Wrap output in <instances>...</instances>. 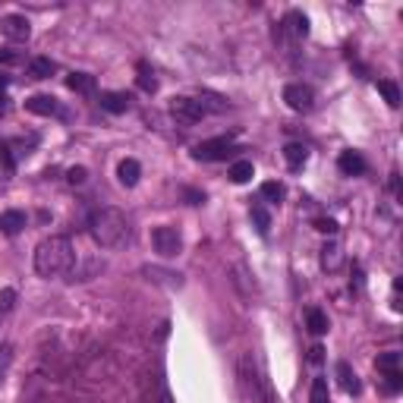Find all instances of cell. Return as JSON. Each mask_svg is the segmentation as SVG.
<instances>
[{"label":"cell","instance_id":"cb8c5ba5","mask_svg":"<svg viewBox=\"0 0 403 403\" xmlns=\"http://www.w3.org/2000/svg\"><path fill=\"white\" fill-rule=\"evenodd\" d=\"M284 158H287V164H290L293 170H299V167L306 164V158H309V149L306 145H299V142H290L284 149Z\"/></svg>","mask_w":403,"mask_h":403},{"label":"cell","instance_id":"3957f363","mask_svg":"<svg viewBox=\"0 0 403 403\" xmlns=\"http://www.w3.org/2000/svg\"><path fill=\"white\" fill-rule=\"evenodd\" d=\"M237 378H240V388L243 394L249 397L252 403H278V394H274V385L271 378L265 375L261 362L255 359L252 353H243L237 362Z\"/></svg>","mask_w":403,"mask_h":403},{"label":"cell","instance_id":"ffe728a7","mask_svg":"<svg viewBox=\"0 0 403 403\" xmlns=\"http://www.w3.org/2000/svg\"><path fill=\"white\" fill-rule=\"evenodd\" d=\"M227 177H230V183H249V180L255 177L252 161H237V164H230Z\"/></svg>","mask_w":403,"mask_h":403},{"label":"cell","instance_id":"4fadbf2b","mask_svg":"<svg viewBox=\"0 0 403 403\" xmlns=\"http://www.w3.org/2000/svg\"><path fill=\"white\" fill-rule=\"evenodd\" d=\"M25 224H29L25 211H16V208H10V211L0 214V233H6V237H16V233H23Z\"/></svg>","mask_w":403,"mask_h":403},{"label":"cell","instance_id":"603a6c76","mask_svg":"<svg viewBox=\"0 0 403 403\" xmlns=\"http://www.w3.org/2000/svg\"><path fill=\"white\" fill-rule=\"evenodd\" d=\"M16 290H13V287H4V290H0V328L6 325V318H10L13 315V309H16Z\"/></svg>","mask_w":403,"mask_h":403},{"label":"cell","instance_id":"7402d4cb","mask_svg":"<svg viewBox=\"0 0 403 403\" xmlns=\"http://www.w3.org/2000/svg\"><path fill=\"white\" fill-rule=\"evenodd\" d=\"M375 368H378L381 375H397L400 372V353H394V350L381 353L378 359H375Z\"/></svg>","mask_w":403,"mask_h":403},{"label":"cell","instance_id":"83f0119b","mask_svg":"<svg viewBox=\"0 0 403 403\" xmlns=\"http://www.w3.org/2000/svg\"><path fill=\"white\" fill-rule=\"evenodd\" d=\"M378 92L385 95V101L391 107H400V89H397V82H391V79H378Z\"/></svg>","mask_w":403,"mask_h":403},{"label":"cell","instance_id":"6da1fadb","mask_svg":"<svg viewBox=\"0 0 403 403\" xmlns=\"http://www.w3.org/2000/svg\"><path fill=\"white\" fill-rule=\"evenodd\" d=\"M35 271L42 278H63L76 271V249L70 237H48L35 249Z\"/></svg>","mask_w":403,"mask_h":403},{"label":"cell","instance_id":"e575fe53","mask_svg":"<svg viewBox=\"0 0 403 403\" xmlns=\"http://www.w3.org/2000/svg\"><path fill=\"white\" fill-rule=\"evenodd\" d=\"M183 196L190 199V205H202L205 202V192H196V190H183Z\"/></svg>","mask_w":403,"mask_h":403},{"label":"cell","instance_id":"ba28073f","mask_svg":"<svg viewBox=\"0 0 403 403\" xmlns=\"http://www.w3.org/2000/svg\"><path fill=\"white\" fill-rule=\"evenodd\" d=\"M280 35H284L290 44L306 42V38H309V19H306V13H299V10L287 13L284 23H280Z\"/></svg>","mask_w":403,"mask_h":403},{"label":"cell","instance_id":"ac0fdd59","mask_svg":"<svg viewBox=\"0 0 403 403\" xmlns=\"http://www.w3.org/2000/svg\"><path fill=\"white\" fill-rule=\"evenodd\" d=\"M337 381H340V388H344L347 394H359L362 391L359 375H356L353 368H350V362H344V359L337 362Z\"/></svg>","mask_w":403,"mask_h":403},{"label":"cell","instance_id":"7c38bea8","mask_svg":"<svg viewBox=\"0 0 403 403\" xmlns=\"http://www.w3.org/2000/svg\"><path fill=\"white\" fill-rule=\"evenodd\" d=\"M337 167H340V173H347V177H362V173L368 170L366 158H362L359 151H340Z\"/></svg>","mask_w":403,"mask_h":403},{"label":"cell","instance_id":"8fae6325","mask_svg":"<svg viewBox=\"0 0 403 403\" xmlns=\"http://www.w3.org/2000/svg\"><path fill=\"white\" fill-rule=\"evenodd\" d=\"M318 261H321V268H325L328 274H334L340 265H344V249H340V243H337V240H328V243L321 246Z\"/></svg>","mask_w":403,"mask_h":403},{"label":"cell","instance_id":"484cf974","mask_svg":"<svg viewBox=\"0 0 403 403\" xmlns=\"http://www.w3.org/2000/svg\"><path fill=\"white\" fill-rule=\"evenodd\" d=\"M249 214H252V221H255V230L261 233V237H268V230H271V218H268V211L255 202V205L249 208Z\"/></svg>","mask_w":403,"mask_h":403},{"label":"cell","instance_id":"f1b7e54d","mask_svg":"<svg viewBox=\"0 0 403 403\" xmlns=\"http://www.w3.org/2000/svg\"><path fill=\"white\" fill-rule=\"evenodd\" d=\"M149 280H158V284H167V287H183L180 274H170V271H158V268H145Z\"/></svg>","mask_w":403,"mask_h":403},{"label":"cell","instance_id":"d6986e66","mask_svg":"<svg viewBox=\"0 0 403 403\" xmlns=\"http://www.w3.org/2000/svg\"><path fill=\"white\" fill-rule=\"evenodd\" d=\"M54 73H57V63L48 57H32L29 60V76L32 79H51Z\"/></svg>","mask_w":403,"mask_h":403},{"label":"cell","instance_id":"9a60e30c","mask_svg":"<svg viewBox=\"0 0 403 403\" xmlns=\"http://www.w3.org/2000/svg\"><path fill=\"white\" fill-rule=\"evenodd\" d=\"M233 284H237V290L243 293L246 299L255 293V274L243 265V261H237V265H233Z\"/></svg>","mask_w":403,"mask_h":403},{"label":"cell","instance_id":"4316f807","mask_svg":"<svg viewBox=\"0 0 403 403\" xmlns=\"http://www.w3.org/2000/svg\"><path fill=\"white\" fill-rule=\"evenodd\" d=\"M309 403H331L328 378H315V381H312V391H309Z\"/></svg>","mask_w":403,"mask_h":403},{"label":"cell","instance_id":"e0dca14e","mask_svg":"<svg viewBox=\"0 0 403 403\" xmlns=\"http://www.w3.org/2000/svg\"><path fill=\"white\" fill-rule=\"evenodd\" d=\"M66 89L76 92V95H95V76H89V73H70L66 76Z\"/></svg>","mask_w":403,"mask_h":403},{"label":"cell","instance_id":"1f68e13d","mask_svg":"<svg viewBox=\"0 0 403 403\" xmlns=\"http://www.w3.org/2000/svg\"><path fill=\"white\" fill-rule=\"evenodd\" d=\"M315 230H318V233H328V237H334V233H337V221H331V218H315Z\"/></svg>","mask_w":403,"mask_h":403},{"label":"cell","instance_id":"9c48e42d","mask_svg":"<svg viewBox=\"0 0 403 403\" xmlns=\"http://www.w3.org/2000/svg\"><path fill=\"white\" fill-rule=\"evenodd\" d=\"M0 35L10 38V42H29L32 38V23L19 13H10V16H0Z\"/></svg>","mask_w":403,"mask_h":403},{"label":"cell","instance_id":"8992f818","mask_svg":"<svg viewBox=\"0 0 403 403\" xmlns=\"http://www.w3.org/2000/svg\"><path fill=\"white\" fill-rule=\"evenodd\" d=\"M170 117H177L180 123H186V126H192L205 117V107H202L199 98L177 95V98H170Z\"/></svg>","mask_w":403,"mask_h":403},{"label":"cell","instance_id":"d590c367","mask_svg":"<svg viewBox=\"0 0 403 403\" xmlns=\"http://www.w3.org/2000/svg\"><path fill=\"white\" fill-rule=\"evenodd\" d=\"M391 192H394V196L400 199V177H397V170L391 173Z\"/></svg>","mask_w":403,"mask_h":403},{"label":"cell","instance_id":"277c9868","mask_svg":"<svg viewBox=\"0 0 403 403\" xmlns=\"http://www.w3.org/2000/svg\"><path fill=\"white\" fill-rule=\"evenodd\" d=\"M151 243H154V252L161 255V259H177L180 252H183V237H180L177 227H154L151 230Z\"/></svg>","mask_w":403,"mask_h":403},{"label":"cell","instance_id":"8d00e7d4","mask_svg":"<svg viewBox=\"0 0 403 403\" xmlns=\"http://www.w3.org/2000/svg\"><path fill=\"white\" fill-rule=\"evenodd\" d=\"M321 356H325V350H321V347H312V353H309V362H321Z\"/></svg>","mask_w":403,"mask_h":403},{"label":"cell","instance_id":"30bf717a","mask_svg":"<svg viewBox=\"0 0 403 403\" xmlns=\"http://www.w3.org/2000/svg\"><path fill=\"white\" fill-rule=\"evenodd\" d=\"M25 111L38 113V117H66V111L60 107V101L54 95H32V98H25Z\"/></svg>","mask_w":403,"mask_h":403},{"label":"cell","instance_id":"44dd1931","mask_svg":"<svg viewBox=\"0 0 403 403\" xmlns=\"http://www.w3.org/2000/svg\"><path fill=\"white\" fill-rule=\"evenodd\" d=\"M306 328L312 334H328V315L321 309H306Z\"/></svg>","mask_w":403,"mask_h":403},{"label":"cell","instance_id":"52a82bcc","mask_svg":"<svg viewBox=\"0 0 403 403\" xmlns=\"http://www.w3.org/2000/svg\"><path fill=\"white\" fill-rule=\"evenodd\" d=\"M284 101H287L290 111L309 113L315 107V89H312V85H302V82H290L284 89Z\"/></svg>","mask_w":403,"mask_h":403},{"label":"cell","instance_id":"74e56055","mask_svg":"<svg viewBox=\"0 0 403 403\" xmlns=\"http://www.w3.org/2000/svg\"><path fill=\"white\" fill-rule=\"evenodd\" d=\"M0 60H4V63H16V54H13V51H0Z\"/></svg>","mask_w":403,"mask_h":403},{"label":"cell","instance_id":"f546056e","mask_svg":"<svg viewBox=\"0 0 403 403\" xmlns=\"http://www.w3.org/2000/svg\"><path fill=\"white\" fill-rule=\"evenodd\" d=\"M136 82H139V89L149 92V95H151L154 89H158V79H154V73L149 70V63H139V76H136Z\"/></svg>","mask_w":403,"mask_h":403},{"label":"cell","instance_id":"7a4b0ae2","mask_svg":"<svg viewBox=\"0 0 403 403\" xmlns=\"http://www.w3.org/2000/svg\"><path fill=\"white\" fill-rule=\"evenodd\" d=\"M89 230L101 249H123L132 237L130 221H126V214L120 208H98L89 221Z\"/></svg>","mask_w":403,"mask_h":403},{"label":"cell","instance_id":"836d02e7","mask_svg":"<svg viewBox=\"0 0 403 403\" xmlns=\"http://www.w3.org/2000/svg\"><path fill=\"white\" fill-rule=\"evenodd\" d=\"M0 161H4V170L6 173L16 167V161H13V154H10V142H0Z\"/></svg>","mask_w":403,"mask_h":403},{"label":"cell","instance_id":"d4e9b609","mask_svg":"<svg viewBox=\"0 0 403 403\" xmlns=\"http://www.w3.org/2000/svg\"><path fill=\"white\" fill-rule=\"evenodd\" d=\"M284 196H287L284 183H278V180H268V183H261V199H268L271 205H280Z\"/></svg>","mask_w":403,"mask_h":403},{"label":"cell","instance_id":"5b68a950","mask_svg":"<svg viewBox=\"0 0 403 403\" xmlns=\"http://www.w3.org/2000/svg\"><path fill=\"white\" fill-rule=\"evenodd\" d=\"M233 151H237L233 139L230 136H218V139H205V142H199L196 149H192V158L196 161H227Z\"/></svg>","mask_w":403,"mask_h":403},{"label":"cell","instance_id":"4dcf8cb0","mask_svg":"<svg viewBox=\"0 0 403 403\" xmlns=\"http://www.w3.org/2000/svg\"><path fill=\"white\" fill-rule=\"evenodd\" d=\"M10 366H13V347L10 344H0V381L6 378Z\"/></svg>","mask_w":403,"mask_h":403},{"label":"cell","instance_id":"d6a6232c","mask_svg":"<svg viewBox=\"0 0 403 403\" xmlns=\"http://www.w3.org/2000/svg\"><path fill=\"white\" fill-rule=\"evenodd\" d=\"M66 180H70L73 186H82L85 180H89V170H85V167H70V170H66Z\"/></svg>","mask_w":403,"mask_h":403},{"label":"cell","instance_id":"5bb4252c","mask_svg":"<svg viewBox=\"0 0 403 403\" xmlns=\"http://www.w3.org/2000/svg\"><path fill=\"white\" fill-rule=\"evenodd\" d=\"M139 177H142V167H139V161H136V158L120 161V167H117V180H120V186L132 190V186L139 183Z\"/></svg>","mask_w":403,"mask_h":403},{"label":"cell","instance_id":"2e32d148","mask_svg":"<svg viewBox=\"0 0 403 403\" xmlns=\"http://www.w3.org/2000/svg\"><path fill=\"white\" fill-rule=\"evenodd\" d=\"M101 107L107 113H126L130 111V95L126 92H101Z\"/></svg>","mask_w":403,"mask_h":403}]
</instances>
